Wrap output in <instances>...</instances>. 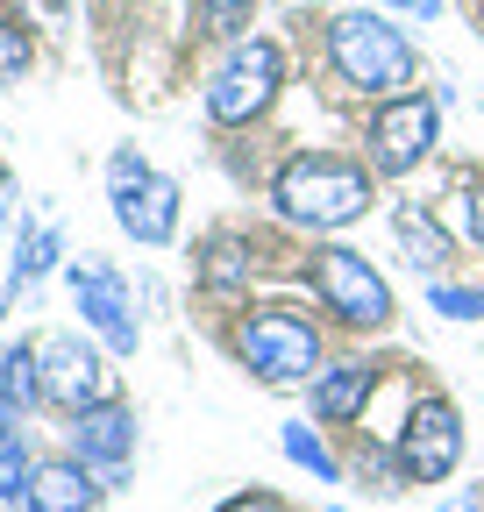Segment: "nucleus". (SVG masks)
Here are the masks:
<instances>
[{"label": "nucleus", "instance_id": "f257e3e1", "mask_svg": "<svg viewBox=\"0 0 484 512\" xmlns=\"http://www.w3.org/2000/svg\"><path fill=\"white\" fill-rule=\"evenodd\" d=\"M278 207L307 228H349L371 207V178L342 157H292L278 171Z\"/></svg>", "mask_w": 484, "mask_h": 512}, {"label": "nucleus", "instance_id": "f03ea898", "mask_svg": "<svg viewBox=\"0 0 484 512\" xmlns=\"http://www.w3.org/2000/svg\"><path fill=\"white\" fill-rule=\"evenodd\" d=\"M328 50H335V72L349 86H363V93L413 86V50H406V36L385 15H342L328 29Z\"/></svg>", "mask_w": 484, "mask_h": 512}, {"label": "nucleus", "instance_id": "7ed1b4c3", "mask_svg": "<svg viewBox=\"0 0 484 512\" xmlns=\"http://www.w3.org/2000/svg\"><path fill=\"white\" fill-rule=\"evenodd\" d=\"M278 72H285V64H278L271 43H242L221 72H214V86H207V114L228 121V128L235 121H257L271 107V93H278Z\"/></svg>", "mask_w": 484, "mask_h": 512}, {"label": "nucleus", "instance_id": "20e7f679", "mask_svg": "<svg viewBox=\"0 0 484 512\" xmlns=\"http://www.w3.org/2000/svg\"><path fill=\"white\" fill-rule=\"evenodd\" d=\"M242 356H250V370H264L271 384H292V377H307L321 363V335L299 313H257L250 328H242Z\"/></svg>", "mask_w": 484, "mask_h": 512}, {"label": "nucleus", "instance_id": "39448f33", "mask_svg": "<svg viewBox=\"0 0 484 512\" xmlns=\"http://www.w3.org/2000/svg\"><path fill=\"white\" fill-rule=\"evenodd\" d=\"M463 456V427H456V406L449 399H428V406H413L406 434H399V470L413 484H442Z\"/></svg>", "mask_w": 484, "mask_h": 512}, {"label": "nucleus", "instance_id": "423d86ee", "mask_svg": "<svg viewBox=\"0 0 484 512\" xmlns=\"http://www.w3.org/2000/svg\"><path fill=\"white\" fill-rule=\"evenodd\" d=\"M314 285H321V299L342 313V320H356V328H378V320L392 313V292H385V278L363 264L356 249H321V264H314Z\"/></svg>", "mask_w": 484, "mask_h": 512}, {"label": "nucleus", "instance_id": "0eeeda50", "mask_svg": "<svg viewBox=\"0 0 484 512\" xmlns=\"http://www.w3.org/2000/svg\"><path fill=\"white\" fill-rule=\"evenodd\" d=\"M43 399L65 406V413H93V406L114 399V377H107V363L93 349H79L72 335H57V342H43Z\"/></svg>", "mask_w": 484, "mask_h": 512}, {"label": "nucleus", "instance_id": "6e6552de", "mask_svg": "<svg viewBox=\"0 0 484 512\" xmlns=\"http://www.w3.org/2000/svg\"><path fill=\"white\" fill-rule=\"evenodd\" d=\"M371 150H378L385 171H413L435 150V107L428 100H385L378 121H371Z\"/></svg>", "mask_w": 484, "mask_h": 512}, {"label": "nucleus", "instance_id": "1a4fd4ad", "mask_svg": "<svg viewBox=\"0 0 484 512\" xmlns=\"http://www.w3.org/2000/svg\"><path fill=\"white\" fill-rule=\"evenodd\" d=\"M72 441H79V463L86 470H121V463H129V448H136V420L107 399L93 413H72Z\"/></svg>", "mask_w": 484, "mask_h": 512}, {"label": "nucleus", "instance_id": "9d476101", "mask_svg": "<svg viewBox=\"0 0 484 512\" xmlns=\"http://www.w3.org/2000/svg\"><path fill=\"white\" fill-rule=\"evenodd\" d=\"M114 221L129 228L136 242H171V228H178V192H171L164 178H136V185L114 192Z\"/></svg>", "mask_w": 484, "mask_h": 512}, {"label": "nucleus", "instance_id": "9b49d317", "mask_svg": "<svg viewBox=\"0 0 484 512\" xmlns=\"http://www.w3.org/2000/svg\"><path fill=\"white\" fill-rule=\"evenodd\" d=\"M72 292H79V313L100 328V342H107L114 356H136V320H129V299H121V285H114L107 271H79Z\"/></svg>", "mask_w": 484, "mask_h": 512}, {"label": "nucleus", "instance_id": "f8f14e48", "mask_svg": "<svg viewBox=\"0 0 484 512\" xmlns=\"http://www.w3.org/2000/svg\"><path fill=\"white\" fill-rule=\"evenodd\" d=\"M100 484L86 477V463H43L29 477V512H93Z\"/></svg>", "mask_w": 484, "mask_h": 512}, {"label": "nucleus", "instance_id": "ddd939ff", "mask_svg": "<svg viewBox=\"0 0 484 512\" xmlns=\"http://www.w3.org/2000/svg\"><path fill=\"white\" fill-rule=\"evenodd\" d=\"M363 399H371V370H363V363H342V370H328V377H321L314 413H321V420H356V413H363Z\"/></svg>", "mask_w": 484, "mask_h": 512}, {"label": "nucleus", "instance_id": "4468645a", "mask_svg": "<svg viewBox=\"0 0 484 512\" xmlns=\"http://www.w3.org/2000/svg\"><path fill=\"white\" fill-rule=\"evenodd\" d=\"M392 235L406 242V256H413V264H428V271H442V264H449V235L435 228V214L399 207V214H392Z\"/></svg>", "mask_w": 484, "mask_h": 512}, {"label": "nucleus", "instance_id": "2eb2a0df", "mask_svg": "<svg viewBox=\"0 0 484 512\" xmlns=\"http://www.w3.org/2000/svg\"><path fill=\"white\" fill-rule=\"evenodd\" d=\"M0 392H8L15 406L43 399V356L36 349H0Z\"/></svg>", "mask_w": 484, "mask_h": 512}, {"label": "nucleus", "instance_id": "dca6fc26", "mask_svg": "<svg viewBox=\"0 0 484 512\" xmlns=\"http://www.w3.org/2000/svg\"><path fill=\"white\" fill-rule=\"evenodd\" d=\"M285 456H292V463H307L321 484H335V456L321 448V434H314V427H285Z\"/></svg>", "mask_w": 484, "mask_h": 512}, {"label": "nucleus", "instance_id": "f3484780", "mask_svg": "<svg viewBox=\"0 0 484 512\" xmlns=\"http://www.w3.org/2000/svg\"><path fill=\"white\" fill-rule=\"evenodd\" d=\"M428 306L449 313V320H477V313H484V285H477V292H463V285H435Z\"/></svg>", "mask_w": 484, "mask_h": 512}, {"label": "nucleus", "instance_id": "a211bd4d", "mask_svg": "<svg viewBox=\"0 0 484 512\" xmlns=\"http://www.w3.org/2000/svg\"><path fill=\"white\" fill-rule=\"evenodd\" d=\"M193 8H200V22L214 36H235L242 22H250V0H193Z\"/></svg>", "mask_w": 484, "mask_h": 512}, {"label": "nucleus", "instance_id": "6ab92c4d", "mask_svg": "<svg viewBox=\"0 0 484 512\" xmlns=\"http://www.w3.org/2000/svg\"><path fill=\"white\" fill-rule=\"evenodd\" d=\"M29 456H22V441H8V448H0V498H22L29 491Z\"/></svg>", "mask_w": 484, "mask_h": 512}, {"label": "nucleus", "instance_id": "aec40b11", "mask_svg": "<svg viewBox=\"0 0 484 512\" xmlns=\"http://www.w3.org/2000/svg\"><path fill=\"white\" fill-rule=\"evenodd\" d=\"M242 278V249L235 242H214L207 249V285H235Z\"/></svg>", "mask_w": 484, "mask_h": 512}, {"label": "nucleus", "instance_id": "412c9836", "mask_svg": "<svg viewBox=\"0 0 484 512\" xmlns=\"http://www.w3.org/2000/svg\"><path fill=\"white\" fill-rule=\"evenodd\" d=\"M50 256H57V235H50V228H43V235H36V242H29V256H15V285H22V278H36V271H43V264H50Z\"/></svg>", "mask_w": 484, "mask_h": 512}, {"label": "nucleus", "instance_id": "4be33fe9", "mask_svg": "<svg viewBox=\"0 0 484 512\" xmlns=\"http://www.w3.org/2000/svg\"><path fill=\"white\" fill-rule=\"evenodd\" d=\"M22 64H29V43H22V29H8V22H0V79H15Z\"/></svg>", "mask_w": 484, "mask_h": 512}, {"label": "nucleus", "instance_id": "5701e85b", "mask_svg": "<svg viewBox=\"0 0 484 512\" xmlns=\"http://www.w3.org/2000/svg\"><path fill=\"white\" fill-rule=\"evenodd\" d=\"M107 178H114V192H121V185H136V178H150V171H143V157H129V150H121V157L107 164Z\"/></svg>", "mask_w": 484, "mask_h": 512}, {"label": "nucleus", "instance_id": "b1692460", "mask_svg": "<svg viewBox=\"0 0 484 512\" xmlns=\"http://www.w3.org/2000/svg\"><path fill=\"white\" fill-rule=\"evenodd\" d=\"M221 512H285V505H278L271 491H250V498H228Z\"/></svg>", "mask_w": 484, "mask_h": 512}, {"label": "nucleus", "instance_id": "393cba45", "mask_svg": "<svg viewBox=\"0 0 484 512\" xmlns=\"http://www.w3.org/2000/svg\"><path fill=\"white\" fill-rule=\"evenodd\" d=\"M22 413H15V399L8 392H0V448H8V441H22V427H15Z\"/></svg>", "mask_w": 484, "mask_h": 512}, {"label": "nucleus", "instance_id": "a878e982", "mask_svg": "<svg viewBox=\"0 0 484 512\" xmlns=\"http://www.w3.org/2000/svg\"><path fill=\"white\" fill-rule=\"evenodd\" d=\"M470 235L484 242V192H470Z\"/></svg>", "mask_w": 484, "mask_h": 512}, {"label": "nucleus", "instance_id": "bb28decb", "mask_svg": "<svg viewBox=\"0 0 484 512\" xmlns=\"http://www.w3.org/2000/svg\"><path fill=\"white\" fill-rule=\"evenodd\" d=\"M392 8H413V15H435V0H392Z\"/></svg>", "mask_w": 484, "mask_h": 512}, {"label": "nucleus", "instance_id": "cd10ccee", "mask_svg": "<svg viewBox=\"0 0 484 512\" xmlns=\"http://www.w3.org/2000/svg\"><path fill=\"white\" fill-rule=\"evenodd\" d=\"M442 512H477V498H449V505H442Z\"/></svg>", "mask_w": 484, "mask_h": 512}, {"label": "nucleus", "instance_id": "c85d7f7f", "mask_svg": "<svg viewBox=\"0 0 484 512\" xmlns=\"http://www.w3.org/2000/svg\"><path fill=\"white\" fill-rule=\"evenodd\" d=\"M0 200H8V192H0Z\"/></svg>", "mask_w": 484, "mask_h": 512}]
</instances>
